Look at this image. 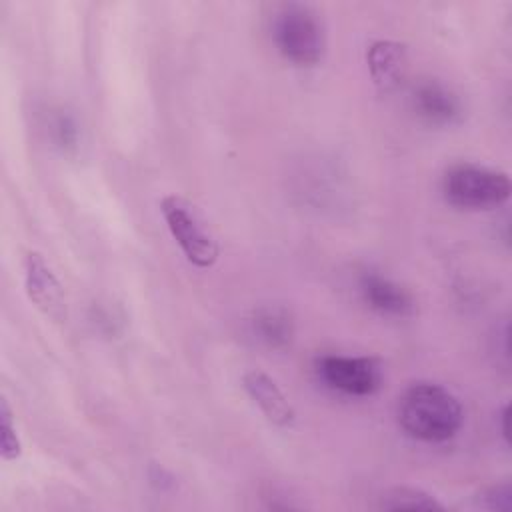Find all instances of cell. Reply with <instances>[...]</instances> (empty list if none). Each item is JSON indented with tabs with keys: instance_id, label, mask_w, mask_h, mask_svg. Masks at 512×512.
Here are the masks:
<instances>
[{
	"instance_id": "obj_1",
	"label": "cell",
	"mask_w": 512,
	"mask_h": 512,
	"mask_svg": "<svg viewBox=\"0 0 512 512\" xmlns=\"http://www.w3.org/2000/svg\"><path fill=\"white\" fill-rule=\"evenodd\" d=\"M398 422L410 438L438 444L458 434L464 422V410L446 386L416 382L400 398Z\"/></svg>"
},
{
	"instance_id": "obj_2",
	"label": "cell",
	"mask_w": 512,
	"mask_h": 512,
	"mask_svg": "<svg viewBox=\"0 0 512 512\" xmlns=\"http://www.w3.org/2000/svg\"><path fill=\"white\" fill-rule=\"evenodd\" d=\"M276 50L296 66H314L326 52V28L320 14L302 2L280 4L272 18Z\"/></svg>"
},
{
	"instance_id": "obj_3",
	"label": "cell",
	"mask_w": 512,
	"mask_h": 512,
	"mask_svg": "<svg viewBox=\"0 0 512 512\" xmlns=\"http://www.w3.org/2000/svg\"><path fill=\"white\" fill-rule=\"evenodd\" d=\"M160 212L170 236L192 266L208 270L218 262V238L206 214L192 200L180 194H168L160 200Z\"/></svg>"
},
{
	"instance_id": "obj_4",
	"label": "cell",
	"mask_w": 512,
	"mask_h": 512,
	"mask_svg": "<svg viewBox=\"0 0 512 512\" xmlns=\"http://www.w3.org/2000/svg\"><path fill=\"white\" fill-rule=\"evenodd\" d=\"M512 184L504 170L458 162L442 178V194L448 204L464 210H490L510 198Z\"/></svg>"
},
{
	"instance_id": "obj_5",
	"label": "cell",
	"mask_w": 512,
	"mask_h": 512,
	"mask_svg": "<svg viewBox=\"0 0 512 512\" xmlns=\"http://www.w3.org/2000/svg\"><path fill=\"white\" fill-rule=\"evenodd\" d=\"M320 380L334 392L366 398L382 388V368L370 356L326 354L316 360Z\"/></svg>"
},
{
	"instance_id": "obj_6",
	"label": "cell",
	"mask_w": 512,
	"mask_h": 512,
	"mask_svg": "<svg viewBox=\"0 0 512 512\" xmlns=\"http://www.w3.org/2000/svg\"><path fill=\"white\" fill-rule=\"evenodd\" d=\"M24 268V290L28 300L46 316L62 318L64 314V288L44 260V256L36 250H28L22 260Z\"/></svg>"
},
{
	"instance_id": "obj_7",
	"label": "cell",
	"mask_w": 512,
	"mask_h": 512,
	"mask_svg": "<svg viewBox=\"0 0 512 512\" xmlns=\"http://www.w3.org/2000/svg\"><path fill=\"white\" fill-rule=\"evenodd\" d=\"M414 112L432 126H452L462 118V102L438 80H420L410 94Z\"/></svg>"
},
{
	"instance_id": "obj_8",
	"label": "cell",
	"mask_w": 512,
	"mask_h": 512,
	"mask_svg": "<svg viewBox=\"0 0 512 512\" xmlns=\"http://www.w3.org/2000/svg\"><path fill=\"white\" fill-rule=\"evenodd\" d=\"M358 290L362 300L378 314L408 316L414 312V300L410 292L378 270H364L358 276Z\"/></svg>"
},
{
	"instance_id": "obj_9",
	"label": "cell",
	"mask_w": 512,
	"mask_h": 512,
	"mask_svg": "<svg viewBox=\"0 0 512 512\" xmlns=\"http://www.w3.org/2000/svg\"><path fill=\"white\" fill-rule=\"evenodd\" d=\"M242 386L272 424L280 428H290L294 424L296 412L272 376L262 370H248L242 376Z\"/></svg>"
},
{
	"instance_id": "obj_10",
	"label": "cell",
	"mask_w": 512,
	"mask_h": 512,
	"mask_svg": "<svg viewBox=\"0 0 512 512\" xmlns=\"http://www.w3.org/2000/svg\"><path fill=\"white\" fill-rule=\"evenodd\" d=\"M250 334L266 348L284 350L292 344L296 334L294 316L280 304L260 306L250 316Z\"/></svg>"
},
{
	"instance_id": "obj_11",
	"label": "cell",
	"mask_w": 512,
	"mask_h": 512,
	"mask_svg": "<svg viewBox=\"0 0 512 512\" xmlns=\"http://www.w3.org/2000/svg\"><path fill=\"white\" fill-rule=\"evenodd\" d=\"M374 84L382 90L394 88L406 72V48L394 40H376L366 54Z\"/></svg>"
},
{
	"instance_id": "obj_12",
	"label": "cell",
	"mask_w": 512,
	"mask_h": 512,
	"mask_svg": "<svg viewBox=\"0 0 512 512\" xmlns=\"http://www.w3.org/2000/svg\"><path fill=\"white\" fill-rule=\"evenodd\" d=\"M380 510L396 512V510H444V504L438 502L432 494L412 488V486H396L380 496Z\"/></svg>"
},
{
	"instance_id": "obj_13",
	"label": "cell",
	"mask_w": 512,
	"mask_h": 512,
	"mask_svg": "<svg viewBox=\"0 0 512 512\" xmlns=\"http://www.w3.org/2000/svg\"><path fill=\"white\" fill-rule=\"evenodd\" d=\"M48 130L54 146L60 148L62 152H74L78 148V126L68 112L64 110L54 112L50 116Z\"/></svg>"
},
{
	"instance_id": "obj_14",
	"label": "cell",
	"mask_w": 512,
	"mask_h": 512,
	"mask_svg": "<svg viewBox=\"0 0 512 512\" xmlns=\"http://www.w3.org/2000/svg\"><path fill=\"white\" fill-rule=\"evenodd\" d=\"M0 454L2 460H16L22 454V444L16 434V426L6 398H2L0 402Z\"/></svg>"
},
{
	"instance_id": "obj_15",
	"label": "cell",
	"mask_w": 512,
	"mask_h": 512,
	"mask_svg": "<svg viewBox=\"0 0 512 512\" xmlns=\"http://www.w3.org/2000/svg\"><path fill=\"white\" fill-rule=\"evenodd\" d=\"M480 506L488 510H510L512 508V486L510 482L488 486L480 492Z\"/></svg>"
},
{
	"instance_id": "obj_16",
	"label": "cell",
	"mask_w": 512,
	"mask_h": 512,
	"mask_svg": "<svg viewBox=\"0 0 512 512\" xmlns=\"http://www.w3.org/2000/svg\"><path fill=\"white\" fill-rule=\"evenodd\" d=\"M500 418H502V436H504V440L508 442V426H506V420H508V408H506V406L502 408Z\"/></svg>"
}]
</instances>
